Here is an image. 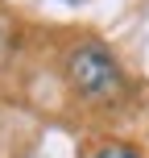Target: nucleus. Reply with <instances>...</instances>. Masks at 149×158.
Here are the masks:
<instances>
[{"label":"nucleus","instance_id":"nucleus-3","mask_svg":"<svg viewBox=\"0 0 149 158\" xmlns=\"http://www.w3.org/2000/svg\"><path fill=\"white\" fill-rule=\"evenodd\" d=\"M4 46H8V25H4V17H0V54H4Z\"/></svg>","mask_w":149,"mask_h":158},{"label":"nucleus","instance_id":"nucleus-4","mask_svg":"<svg viewBox=\"0 0 149 158\" xmlns=\"http://www.w3.org/2000/svg\"><path fill=\"white\" fill-rule=\"evenodd\" d=\"M66 4H75V0H66Z\"/></svg>","mask_w":149,"mask_h":158},{"label":"nucleus","instance_id":"nucleus-1","mask_svg":"<svg viewBox=\"0 0 149 158\" xmlns=\"http://www.w3.org/2000/svg\"><path fill=\"white\" fill-rule=\"evenodd\" d=\"M66 79L75 83V92L91 96V100H108L120 92V67L104 46H79L66 58Z\"/></svg>","mask_w":149,"mask_h":158},{"label":"nucleus","instance_id":"nucleus-2","mask_svg":"<svg viewBox=\"0 0 149 158\" xmlns=\"http://www.w3.org/2000/svg\"><path fill=\"white\" fill-rule=\"evenodd\" d=\"M91 158H141L137 150H128V146H104L100 154H91Z\"/></svg>","mask_w":149,"mask_h":158}]
</instances>
